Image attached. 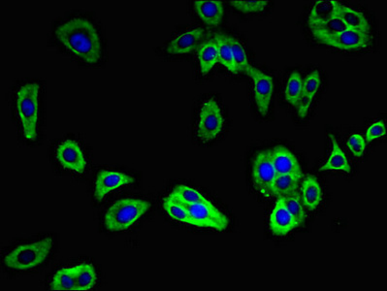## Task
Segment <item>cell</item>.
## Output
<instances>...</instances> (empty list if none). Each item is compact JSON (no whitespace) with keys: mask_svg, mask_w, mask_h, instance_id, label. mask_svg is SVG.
Masks as SVG:
<instances>
[{"mask_svg":"<svg viewBox=\"0 0 387 291\" xmlns=\"http://www.w3.org/2000/svg\"><path fill=\"white\" fill-rule=\"evenodd\" d=\"M56 35L68 51L84 62H99L102 56V39L90 21L71 19L56 28Z\"/></svg>","mask_w":387,"mask_h":291,"instance_id":"1","label":"cell"},{"mask_svg":"<svg viewBox=\"0 0 387 291\" xmlns=\"http://www.w3.org/2000/svg\"><path fill=\"white\" fill-rule=\"evenodd\" d=\"M39 91L37 83H27L17 91L16 109L25 140L34 142L38 135Z\"/></svg>","mask_w":387,"mask_h":291,"instance_id":"2","label":"cell"},{"mask_svg":"<svg viewBox=\"0 0 387 291\" xmlns=\"http://www.w3.org/2000/svg\"><path fill=\"white\" fill-rule=\"evenodd\" d=\"M151 206V203L144 199L124 198L115 202L105 213V226L111 232L128 229L150 210Z\"/></svg>","mask_w":387,"mask_h":291,"instance_id":"3","label":"cell"},{"mask_svg":"<svg viewBox=\"0 0 387 291\" xmlns=\"http://www.w3.org/2000/svg\"><path fill=\"white\" fill-rule=\"evenodd\" d=\"M53 246L51 238L19 246L7 253L3 258V264L7 268L16 271H28L36 268L49 257Z\"/></svg>","mask_w":387,"mask_h":291,"instance_id":"4","label":"cell"},{"mask_svg":"<svg viewBox=\"0 0 387 291\" xmlns=\"http://www.w3.org/2000/svg\"><path fill=\"white\" fill-rule=\"evenodd\" d=\"M224 126V116L215 98L206 100L199 112L197 135L202 142H211L219 137Z\"/></svg>","mask_w":387,"mask_h":291,"instance_id":"5","label":"cell"},{"mask_svg":"<svg viewBox=\"0 0 387 291\" xmlns=\"http://www.w3.org/2000/svg\"><path fill=\"white\" fill-rule=\"evenodd\" d=\"M253 182L255 189L266 198H272V185L277 177L271 151L258 152L253 163Z\"/></svg>","mask_w":387,"mask_h":291,"instance_id":"6","label":"cell"},{"mask_svg":"<svg viewBox=\"0 0 387 291\" xmlns=\"http://www.w3.org/2000/svg\"><path fill=\"white\" fill-rule=\"evenodd\" d=\"M191 218L197 222V227H210L224 231L229 224V220L210 200L194 204H183Z\"/></svg>","mask_w":387,"mask_h":291,"instance_id":"7","label":"cell"},{"mask_svg":"<svg viewBox=\"0 0 387 291\" xmlns=\"http://www.w3.org/2000/svg\"><path fill=\"white\" fill-rule=\"evenodd\" d=\"M253 80L258 112L262 117L268 115L270 103L274 95V79L257 68L248 65L245 71Z\"/></svg>","mask_w":387,"mask_h":291,"instance_id":"8","label":"cell"},{"mask_svg":"<svg viewBox=\"0 0 387 291\" xmlns=\"http://www.w3.org/2000/svg\"><path fill=\"white\" fill-rule=\"evenodd\" d=\"M56 159L63 168L82 174L86 171V159L78 142L65 140L58 145L56 152Z\"/></svg>","mask_w":387,"mask_h":291,"instance_id":"9","label":"cell"},{"mask_svg":"<svg viewBox=\"0 0 387 291\" xmlns=\"http://www.w3.org/2000/svg\"><path fill=\"white\" fill-rule=\"evenodd\" d=\"M134 182V178L128 174L109 170L99 171L95 183V198L102 201L110 192L124 185H132Z\"/></svg>","mask_w":387,"mask_h":291,"instance_id":"10","label":"cell"},{"mask_svg":"<svg viewBox=\"0 0 387 291\" xmlns=\"http://www.w3.org/2000/svg\"><path fill=\"white\" fill-rule=\"evenodd\" d=\"M371 42H372V35L369 32L347 28L341 34L322 40L320 43L341 50H360V49L367 48Z\"/></svg>","mask_w":387,"mask_h":291,"instance_id":"11","label":"cell"},{"mask_svg":"<svg viewBox=\"0 0 387 291\" xmlns=\"http://www.w3.org/2000/svg\"><path fill=\"white\" fill-rule=\"evenodd\" d=\"M298 226L297 220L286 207L283 197H279L270 215L269 227L272 233L276 236H285Z\"/></svg>","mask_w":387,"mask_h":291,"instance_id":"12","label":"cell"},{"mask_svg":"<svg viewBox=\"0 0 387 291\" xmlns=\"http://www.w3.org/2000/svg\"><path fill=\"white\" fill-rule=\"evenodd\" d=\"M271 157L277 174L294 176L300 180L303 177L301 165L297 157L285 146H276L271 151Z\"/></svg>","mask_w":387,"mask_h":291,"instance_id":"13","label":"cell"},{"mask_svg":"<svg viewBox=\"0 0 387 291\" xmlns=\"http://www.w3.org/2000/svg\"><path fill=\"white\" fill-rule=\"evenodd\" d=\"M204 35H205V32L200 27L187 30L184 34L176 36L168 44L166 51L170 55H184V54L191 53L198 49L200 45L199 43L202 40Z\"/></svg>","mask_w":387,"mask_h":291,"instance_id":"14","label":"cell"},{"mask_svg":"<svg viewBox=\"0 0 387 291\" xmlns=\"http://www.w3.org/2000/svg\"><path fill=\"white\" fill-rule=\"evenodd\" d=\"M194 9L198 17L209 27H217L222 23L224 15V3L222 1L196 0Z\"/></svg>","mask_w":387,"mask_h":291,"instance_id":"15","label":"cell"},{"mask_svg":"<svg viewBox=\"0 0 387 291\" xmlns=\"http://www.w3.org/2000/svg\"><path fill=\"white\" fill-rule=\"evenodd\" d=\"M321 84L320 74L318 71L309 73L303 81V90H302L301 100L298 105V114L300 118L304 119L308 115L312 103L316 97V93L320 90Z\"/></svg>","mask_w":387,"mask_h":291,"instance_id":"16","label":"cell"},{"mask_svg":"<svg viewBox=\"0 0 387 291\" xmlns=\"http://www.w3.org/2000/svg\"><path fill=\"white\" fill-rule=\"evenodd\" d=\"M322 189L314 176L305 178L301 187L302 204L309 211H314L322 201Z\"/></svg>","mask_w":387,"mask_h":291,"instance_id":"17","label":"cell"},{"mask_svg":"<svg viewBox=\"0 0 387 291\" xmlns=\"http://www.w3.org/2000/svg\"><path fill=\"white\" fill-rule=\"evenodd\" d=\"M336 16L341 19L349 30H358V32H369L370 25L364 14L349 7L339 3L337 7Z\"/></svg>","mask_w":387,"mask_h":291,"instance_id":"18","label":"cell"},{"mask_svg":"<svg viewBox=\"0 0 387 291\" xmlns=\"http://www.w3.org/2000/svg\"><path fill=\"white\" fill-rule=\"evenodd\" d=\"M197 56H198L201 73L207 75L219 62V51L215 39H209L202 42L197 49Z\"/></svg>","mask_w":387,"mask_h":291,"instance_id":"19","label":"cell"},{"mask_svg":"<svg viewBox=\"0 0 387 291\" xmlns=\"http://www.w3.org/2000/svg\"><path fill=\"white\" fill-rule=\"evenodd\" d=\"M330 138H331L332 143L331 154L328 157L327 161L321 166L320 169V172H325V171H342V172L351 173V166L349 164L348 157L346 156L341 147L338 144V141L335 136L331 135Z\"/></svg>","mask_w":387,"mask_h":291,"instance_id":"20","label":"cell"},{"mask_svg":"<svg viewBox=\"0 0 387 291\" xmlns=\"http://www.w3.org/2000/svg\"><path fill=\"white\" fill-rule=\"evenodd\" d=\"M338 5H339V2L335 0L316 1L309 15V27L320 25V23L331 20L336 15Z\"/></svg>","mask_w":387,"mask_h":291,"instance_id":"21","label":"cell"},{"mask_svg":"<svg viewBox=\"0 0 387 291\" xmlns=\"http://www.w3.org/2000/svg\"><path fill=\"white\" fill-rule=\"evenodd\" d=\"M76 290L86 291L95 288L97 281V274L95 267L90 264H81L73 266Z\"/></svg>","mask_w":387,"mask_h":291,"instance_id":"22","label":"cell"},{"mask_svg":"<svg viewBox=\"0 0 387 291\" xmlns=\"http://www.w3.org/2000/svg\"><path fill=\"white\" fill-rule=\"evenodd\" d=\"M309 30H311L314 38L320 43L322 40L330 38V37L341 34L342 32L347 30V27L342 22L341 19L335 15L328 22L320 23V25H311Z\"/></svg>","mask_w":387,"mask_h":291,"instance_id":"23","label":"cell"},{"mask_svg":"<svg viewBox=\"0 0 387 291\" xmlns=\"http://www.w3.org/2000/svg\"><path fill=\"white\" fill-rule=\"evenodd\" d=\"M300 179L292 175L278 174L273 185H272V194L273 197H286L296 194Z\"/></svg>","mask_w":387,"mask_h":291,"instance_id":"24","label":"cell"},{"mask_svg":"<svg viewBox=\"0 0 387 291\" xmlns=\"http://www.w3.org/2000/svg\"><path fill=\"white\" fill-rule=\"evenodd\" d=\"M215 41L218 45V51H219V62L222 63L228 71L233 73L234 75L239 74L237 70L235 60H234L233 53L231 44H229L227 36L225 34H215Z\"/></svg>","mask_w":387,"mask_h":291,"instance_id":"25","label":"cell"},{"mask_svg":"<svg viewBox=\"0 0 387 291\" xmlns=\"http://www.w3.org/2000/svg\"><path fill=\"white\" fill-rule=\"evenodd\" d=\"M163 208L169 217L174 218V220L183 222V224L197 226V222L191 218L185 206L180 202L176 201L172 197L168 196L164 199Z\"/></svg>","mask_w":387,"mask_h":291,"instance_id":"26","label":"cell"},{"mask_svg":"<svg viewBox=\"0 0 387 291\" xmlns=\"http://www.w3.org/2000/svg\"><path fill=\"white\" fill-rule=\"evenodd\" d=\"M302 90H303V80L301 75L297 71L292 72L285 86L286 102L290 103L292 106L298 107L301 100Z\"/></svg>","mask_w":387,"mask_h":291,"instance_id":"27","label":"cell"},{"mask_svg":"<svg viewBox=\"0 0 387 291\" xmlns=\"http://www.w3.org/2000/svg\"><path fill=\"white\" fill-rule=\"evenodd\" d=\"M50 290H76L73 267L58 270L51 279Z\"/></svg>","mask_w":387,"mask_h":291,"instance_id":"28","label":"cell"},{"mask_svg":"<svg viewBox=\"0 0 387 291\" xmlns=\"http://www.w3.org/2000/svg\"><path fill=\"white\" fill-rule=\"evenodd\" d=\"M169 196L180 204H194L208 200L200 192L185 185H177Z\"/></svg>","mask_w":387,"mask_h":291,"instance_id":"29","label":"cell"},{"mask_svg":"<svg viewBox=\"0 0 387 291\" xmlns=\"http://www.w3.org/2000/svg\"><path fill=\"white\" fill-rule=\"evenodd\" d=\"M226 36L229 44H231L238 73H245L246 69L250 65H248L247 53H246L243 44L236 37L231 36V35H226Z\"/></svg>","mask_w":387,"mask_h":291,"instance_id":"30","label":"cell"},{"mask_svg":"<svg viewBox=\"0 0 387 291\" xmlns=\"http://www.w3.org/2000/svg\"><path fill=\"white\" fill-rule=\"evenodd\" d=\"M283 198L285 200L286 207L288 208L293 217L297 220L298 224H303L306 215H305L303 204H302L301 198H300L298 192L290 196L283 197Z\"/></svg>","mask_w":387,"mask_h":291,"instance_id":"31","label":"cell"},{"mask_svg":"<svg viewBox=\"0 0 387 291\" xmlns=\"http://www.w3.org/2000/svg\"><path fill=\"white\" fill-rule=\"evenodd\" d=\"M232 5L239 11L245 14L260 13L266 8L269 1H259V0H248V1H231Z\"/></svg>","mask_w":387,"mask_h":291,"instance_id":"32","label":"cell"},{"mask_svg":"<svg viewBox=\"0 0 387 291\" xmlns=\"http://www.w3.org/2000/svg\"><path fill=\"white\" fill-rule=\"evenodd\" d=\"M348 147L354 156L361 157L366 150L365 139L360 135H353L349 138Z\"/></svg>","mask_w":387,"mask_h":291,"instance_id":"33","label":"cell"},{"mask_svg":"<svg viewBox=\"0 0 387 291\" xmlns=\"http://www.w3.org/2000/svg\"><path fill=\"white\" fill-rule=\"evenodd\" d=\"M386 135V124L384 121H379L373 124L366 131V142L370 143L372 141L381 139Z\"/></svg>","mask_w":387,"mask_h":291,"instance_id":"34","label":"cell"}]
</instances>
